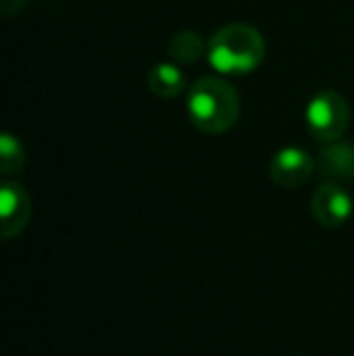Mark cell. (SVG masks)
Wrapping results in <instances>:
<instances>
[{
	"mask_svg": "<svg viewBox=\"0 0 354 356\" xmlns=\"http://www.w3.org/2000/svg\"><path fill=\"white\" fill-rule=\"evenodd\" d=\"M187 114L194 127L204 134L218 136V134L231 131L236 127L238 117H241L238 90L218 75L199 78L189 88Z\"/></svg>",
	"mask_w": 354,
	"mask_h": 356,
	"instance_id": "1",
	"label": "cell"
},
{
	"mask_svg": "<svg viewBox=\"0 0 354 356\" xmlns=\"http://www.w3.org/2000/svg\"><path fill=\"white\" fill-rule=\"evenodd\" d=\"M265 39L252 24L233 22L209 39V63L221 75H246L265 61Z\"/></svg>",
	"mask_w": 354,
	"mask_h": 356,
	"instance_id": "2",
	"label": "cell"
},
{
	"mask_svg": "<svg viewBox=\"0 0 354 356\" xmlns=\"http://www.w3.org/2000/svg\"><path fill=\"white\" fill-rule=\"evenodd\" d=\"M306 127L311 136L321 143L340 141L350 127V104L335 90H323L308 102Z\"/></svg>",
	"mask_w": 354,
	"mask_h": 356,
	"instance_id": "3",
	"label": "cell"
},
{
	"mask_svg": "<svg viewBox=\"0 0 354 356\" xmlns=\"http://www.w3.org/2000/svg\"><path fill=\"white\" fill-rule=\"evenodd\" d=\"M354 202L340 182H323L311 197V213L323 228H340L350 220Z\"/></svg>",
	"mask_w": 354,
	"mask_h": 356,
	"instance_id": "4",
	"label": "cell"
},
{
	"mask_svg": "<svg viewBox=\"0 0 354 356\" xmlns=\"http://www.w3.org/2000/svg\"><path fill=\"white\" fill-rule=\"evenodd\" d=\"M32 218V202L22 184L5 179L0 187V238L13 240L27 228Z\"/></svg>",
	"mask_w": 354,
	"mask_h": 356,
	"instance_id": "5",
	"label": "cell"
},
{
	"mask_svg": "<svg viewBox=\"0 0 354 356\" xmlns=\"http://www.w3.org/2000/svg\"><path fill=\"white\" fill-rule=\"evenodd\" d=\"M316 160L311 158V153H306L298 145H287V148L277 150L269 160V177L274 184L284 189L301 187L316 170Z\"/></svg>",
	"mask_w": 354,
	"mask_h": 356,
	"instance_id": "6",
	"label": "cell"
},
{
	"mask_svg": "<svg viewBox=\"0 0 354 356\" xmlns=\"http://www.w3.org/2000/svg\"><path fill=\"white\" fill-rule=\"evenodd\" d=\"M316 165L328 182H350L354 179V143H325V148L318 153Z\"/></svg>",
	"mask_w": 354,
	"mask_h": 356,
	"instance_id": "7",
	"label": "cell"
},
{
	"mask_svg": "<svg viewBox=\"0 0 354 356\" xmlns=\"http://www.w3.org/2000/svg\"><path fill=\"white\" fill-rule=\"evenodd\" d=\"M184 85H187V80H184V73L179 71V66L175 61L156 63V66L148 71V90L161 99L177 97L184 90Z\"/></svg>",
	"mask_w": 354,
	"mask_h": 356,
	"instance_id": "8",
	"label": "cell"
},
{
	"mask_svg": "<svg viewBox=\"0 0 354 356\" xmlns=\"http://www.w3.org/2000/svg\"><path fill=\"white\" fill-rule=\"evenodd\" d=\"M209 54V42H204V37L199 32H192V29H184V32H177L175 37L168 44V56L170 61H175L177 66H192V63L202 61Z\"/></svg>",
	"mask_w": 354,
	"mask_h": 356,
	"instance_id": "9",
	"label": "cell"
},
{
	"mask_svg": "<svg viewBox=\"0 0 354 356\" xmlns=\"http://www.w3.org/2000/svg\"><path fill=\"white\" fill-rule=\"evenodd\" d=\"M24 148L13 134H3L0 136V172L5 177H13V175H19L24 170Z\"/></svg>",
	"mask_w": 354,
	"mask_h": 356,
	"instance_id": "10",
	"label": "cell"
},
{
	"mask_svg": "<svg viewBox=\"0 0 354 356\" xmlns=\"http://www.w3.org/2000/svg\"><path fill=\"white\" fill-rule=\"evenodd\" d=\"M29 0H0V13L3 15H15L27 5Z\"/></svg>",
	"mask_w": 354,
	"mask_h": 356,
	"instance_id": "11",
	"label": "cell"
}]
</instances>
